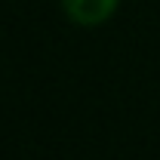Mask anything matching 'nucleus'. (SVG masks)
I'll return each instance as SVG.
<instances>
[{
    "label": "nucleus",
    "mask_w": 160,
    "mask_h": 160,
    "mask_svg": "<svg viewBox=\"0 0 160 160\" xmlns=\"http://www.w3.org/2000/svg\"><path fill=\"white\" fill-rule=\"evenodd\" d=\"M117 3L120 0H65V12L71 22L92 28V25H102L105 19H111Z\"/></svg>",
    "instance_id": "obj_1"
}]
</instances>
